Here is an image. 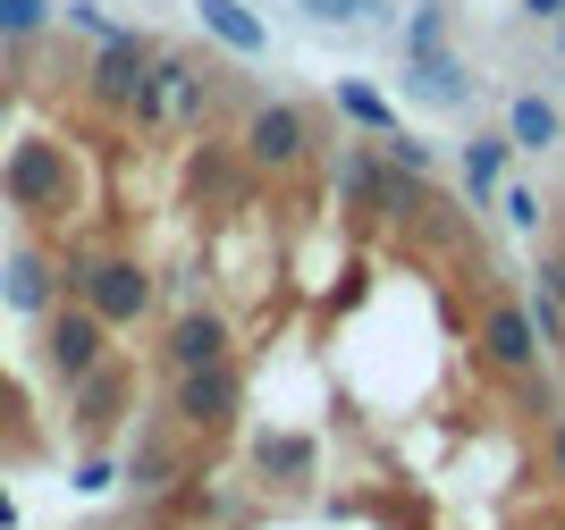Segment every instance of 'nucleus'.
I'll return each instance as SVG.
<instances>
[{
	"mask_svg": "<svg viewBox=\"0 0 565 530\" xmlns=\"http://www.w3.org/2000/svg\"><path fill=\"white\" fill-rule=\"evenodd\" d=\"M212 110H220V76L194 51H152L127 118H136L143 136H161V127H212Z\"/></svg>",
	"mask_w": 565,
	"mask_h": 530,
	"instance_id": "obj_1",
	"label": "nucleus"
},
{
	"mask_svg": "<svg viewBox=\"0 0 565 530\" xmlns=\"http://www.w3.org/2000/svg\"><path fill=\"white\" fill-rule=\"evenodd\" d=\"M338 194H347V210L388 219V228H414V219L430 210V177L397 169L380 143H347V161H338Z\"/></svg>",
	"mask_w": 565,
	"mask_h": 530,
	"instance_id": "obj_2",
	"label": "nucleus"
},
{
	"mask_svg": "<svg viewBox=\"0 0 565 530\" xmlns=\"http://www.w3.org/2000/svg\"><path fill=\"white\" fill-rule=\"evenodd\" d=\"M68 295L85 303V312H102V321H110V337H118V328H136L143 312H152L161 278L143 270L136 253H76V261H68Z\"/></svg>",
	"mask_w": 565,
	"mask_h": 530,
	"instance_id": "obj_3",
	"label": "nucleus"
},
{
	"mask_svg": "<svg viewBox=\"0 0 565 530\" xmlns=\"http://www.w3.org/2000/svg\"><path fill=\"white\" fill-rule=\"evenodd\" d=\"M312 143H321V127H312L305 101H254L245 110V136H236V152H245V169L254 177H287V169H305L312 161Z\"/></svg>",
	"mask_w": 565,
	"mask_h": 530,
	"instance_id": "obj_4",
	"label": "nucleus"
},
{
	"mask_svg": "<svg viewBox=\"0 0 565 530\" xmlns=\"http://www.w3.org/2000/svg\"><path fill=\"white\" fill-rule=\"evenodd\" d=\"M245 413V370L236 363H203V370H169V421L186 439H220Z\"/></svg>",
	"mask_w": 565,
	"mask_h": 530,
	"instance_id": "obj_5",
	"label": "nucleus"
},
{
	"mask_svg": "<svg viewBox=\"0 0 565 530\" xmlns=\"http://www.w3.org/2000/svg\"><path fill=\"white\" fill-rule=\"evenodd\" d=\"M34 328H43V370L60 379V388H76L94 363H110V321H102V312H85L76 295H60Z\"/></svg>",
	"mask_w": 565,
	"mask_h": 530,
	"instance_id": "obj_6",
	"label": "nucleus"
},
{
	"mask_svg": "<svg viewBox=\"0 0 565 530\" xmlns=\"http://www.w3.org/2000/svg\"><path fill=\"white\" fill-rule=\"evenodd\" d=\"M0 185H9V203L18 210H43V219H60V210L76 203V169H68V152L60 143H18L9 161H0Z\"/></svg>",
	"mask_w": 565,
	"mask_h": 530,
	"instance_id": "obj_7",
	"label": "nucleus"
},
{
	"mask_svg": "<svg viewBox=\"0 0 565 530\" xmlns=\"http://www.w3.org/2000/svg\"><path fill=\"white\" fill-rule=\"evenodd\" d=\"M152 34H136V25H118L110 43H94V68H85V101L94 110H110V118H127L136 110V85H143V68H152Z\"/></svg>",
	"mask_w": 565,
	"mask_h": 530,
	"instance_id": "obj_8",
	"label": "nucleus"
},
{
	"mask_svg": "<svg viewBox=\"0 0 565 530\" xmlns=\"http://www.w3.org/2000/svg\"><path fill=\"white\" fill-rule=\"evenodd\" d=\"M245 463H254V480L270 488V497H305V488L321 480V439H312V430H254V439H245Z\"/></svg>",
	"mask_w": 565,
	"mask_h": 530,
	"instance_id": "obj_9",
	"label": "nucleus"
},
{
	"mask_svg": "<svg viewBox=\"0 0 565 530\" xmlns=\"http://www.w3.org/2000/svg\"><path fill=\"white\" fill-rule=\"evenodd\" d=\"M472 346H481V363L498 370V379H515V370L541 363V328H532V312H523V295H498L481 303V321H472Z\"/></svg>",
	"mask_w": 565,
	"mask_h": 530,
	"instance_id": "obj_10",
	"label": "nucleus"
},
{
	"mask_svg": "<svg viewBox=\"0 0 565 530\" xmlns=\"http://www.w3.org/2000/svg\"><path fill=\"white\" fill-rule=\"evenodd\" d=\"M203 363H236V321L212 303H178L161 337V370H203Z\"/></svg>",
	"mask_w": 565,
	"mask_h": 530,
	"instance_id": "obj_11",
	"label": "nucleus"
},
{
	"mask_svg": "<svg viewBox=\"0 0 565 530\" xmlns=\"http://www.w3.org/2000/svg\"><path fill=\"white\" fill-rule=\"evenodd\" d=\"M60 295H68V261H51L43 245H18V253L0 261V303H9L18 321H43Z\"/></svg>",
	"mask_w": 565,
	"mask_h": 530,
	"instance_id": "obj_12",
	"label": "nucleus"
},
{
	"mask_svg": "<svg viewBox=\"0 0 565 530\" xmlns=\"http://www.w3.org/2000/svg\"><path fill=\"white\" fill-rule=\"evenodd\" d=\"M68 396H76V430H85V439H102V430H118V421H127V404H136V370L110 354V363H94Z\"/></svg>",
	"mask_w": 565,
	"mask_h": 530,
	"instance_id": "obj_13",
	"label": "nucleus"
},
{
	"mask_svg": "<svg viewBox=\"0 0 565 530\" xmlns=\"http://www.w3.org/2000/svg\"><path fill=\"white\" fill-rule=\"evenodd\" d=\"M405 101H430V110H465L472 76L456 51H405Z\"/></svg>",
	"mask_w": 565,
	"mask_h": 530,
	"instance_id": "obj_14",
	"label": "nucleus"
},
{
	"mask_svg": "<svg viewBox=\"0 0 565 530\" xmlns=\"http://www.w3.org/2000/svg\"><path fill=\"white\" fill-rule=\"evenodd\" d=\"M194 18H203V34H212L220 51H236V60H262V51H270V25H262L245 0H194Z\"/></svg>",
	"mask_w": 565,
	"mask_h": 530,
	"instance_id": "obj_15",
	"label": "nucleus"
},
{
	"mask_svg": "<svg viewBox=\"0 0 565 530\" xmlns=\"http://www.w3.org/2000/svg\"><path fill=\"white\" fill-rule=\"evenodd\" d=\"M557 136H565V118L548 93H507V143L515 152H557Z\"/></svg>",
	"mask_w": 565,
	"mask_h": 530,
	"instance_id": "obj_16",
	"label": "nucleus"
},
{
	"mask_svg": "<svg viewBox=\"0 0 565 530\" xmlns=\"http://www.w3.org/2000/svg\"><path fill=\"white\" fill-rule=\"evenodd\" d=\"M330 101H338V118H347V127H363L372 143H380V136H397V101H388L380 85H363V76H338Z\"/></svg>",
	"mask_w": 565,
	"mask_h": 530,
	"instance_id": "obj_17",
	"label": "nucleus"
},
{
	"mask_svg": "<svg viewBox=\"0 0 565 530\" xmlns=\"http://www.w3.org/2000/svg\"><path fill=\"white\" fill-rule=\"evenodd\" d=\"M245 152L236 143H194V161H186V194H245Z\"/></svg>",
	"mask_w": 565,
	"mask_h": 530,
	"instance_id": "obj_18",
	"label": "nucleus"
},
{
	"mask_svg": "<svg viewBox=\"0 0 565 530\" xmlns=\"http://www.w3.org/2000/svg\"><path fill=\"white\" fill-rule=\"evenodd\" d=\"M507 169H515V143H507V127L465 143V194H472V203H490L498 185H507Z\"/></svg>",
	"mask_w": 565,
	"mask_h": 530,
	"instance_id": "obj_19",
	"label": "nucleus"
},
{
	"mask_svg": "<svg viewBox=\"0 0 565 530\" xmlns=\"http://www.w3.org/2000/svg\"><path fill=\"white\" fill-rule=\"evenodd\" d=\"M178 439H186L178 421H169V430H152V439L136 446V463H127V488H143V497H152V488L178 480Z\"/></svg>",
	"mask_w": 565,
	"mask_h": 530,
	"instance_id": "obj_20",
	"label": "nucleus"
},
{
	"mask_svg": "<svg viewBox=\"0 0 565 530\" xmlns=\"http://www.w3.org/2000/svg\"><path fill=\"white\" fill-rule=\"evenodd\" d=\"M51 18H60L51 0H0V43H34Z\"/></svg>",
	"mask_w": 565,
	"mask_h": 530,
	"instance_id": "obj_21",
	"label": "nucleus"
},
{
	"mask_svg": "<svg viewBox=\"0 0 565 530\" xmlns=\"http://www.w3.org/2000/svg\"><path fill=\"white\" fill-rule=\"evenodd\" d=\"M405 51H448V0H414V18H405Z\"/></svg>",
	"mask_w": 565,
	"mask_h": 530,
	"instance_id": "obj_22",
	"label": "nucleus"
},
{
	"mask_svg": "<svg viewBox=\"0 0 565 530\" xmlns=\"http://www.w3.org/2000/svg\"><path fill=\"white\" fill-rule=\"evenodd\" d=\"M523 312H532V328H541V346H548V354H565V303L548 295L541 278H532V295H523Z\"/></svg>",
	"mask_w": 565,
	"mask_h": 530,
	"instance_id": "obj_23",
	"label": "nucleus"
},
{
	"mask_svg": "<svg viewBox=\"0 0 565 530\" xmlns=\"http://www.w3.org/2000/svg\"><path fill=\"white\" fill-rule=\"evenodd\" d=\"M490 203H498V219H507L515 236H532V228H541V194H532V185H498Z\"/></svg>",
	"mask_w": 565,
	"mask_h": 530,
	"instance_id": "obj_24",
	"label": "nucleus"
},
{
	"mask_svg": "<svg viewBox=\"0 0 565 530\" xmlns=\"http://www.w3.org/2000/svg\"><path fill=\"white\" fill-rule=\"evenodd\" d=\"M312 25H363V18H380V0H296Z\"/></svg>",
	"mask_w": 565,
	"mask_h": 530,
	"instance_id": "obj_25",
	"label": "nucleus"
},
{
	"mask_svg": "<svg viewBox=\"0 0 565 530\" xmlns=\"http://www.w3.org/2000/svg\"><path fill=\"white\" fill-rule=\"evenodd\" d=\"M507 388H515V404H523V421H548V413H557V396H548V379H541V363H532V370H515V379H507Z\"/></svg>",
	"mask_w": 565,
	"mask_h": 530,
	"instance_id": "obj_26",
	"label": "nucleus"
},
{
	"mask_svg": "<svg viewBox=\"0 0 565 530\" xmlns=\"http://www.w3.org/2000/svg\"><path fill=\"white\" fill-rule=\"evenodd\" d=\"M118 480H127V463H118V455H85V463H76V497H110Z\"/></svg>",
	"mask_w": 565,
	"mask_h": 530,
	"instance_id": "obj_27",
	"label": "nucleus"
},
{
	"mask_svg": "<svg viewBox=\"0 0 565 530\" xmlns=\"http://www.w3.org/2000/svg\"><path fill=\"white\" fill-rule=\"evenodd\" d=\"M380 152H388L397 169H414V177H430V161H439V152H430V143L414 136V127H397V136H380Z\"/></svg>",
	"mask_w": 565,
	"mask_h": 530,
	"instance_id": "obj_28",
	"label": "nucleus"
},
{
	"mask_svg": "<svg viewBox=\"0 0 565 530\" xmlns=\"http://www.w3.org/2000/svg\"><path fill=\"white\" fill-rule=\"evenodd\" d=\"M60 18H68L76 34H94V43H110V34H118V18H110V9H102V0H68Z\"/></svg>",
	"mask_w": 565,
	"mask_h": 530,
	"instance_id": "obj_29",
	"label": "nucleus"
},
{
	"mask_svg": "<svg viewBox=\"0 0 565 530\" xmlns=\"http://www.w3.org/2000/svg\"><path fill=\"white\" fill-rule=\"evenodd\" d=\"M541 455H548V480H565V413L541 421Z\"/></svg>",
	"mask_w": 565,
	"mask_h": 530,
	"instance_id": "obj_30",
	"label": "nucleus"
},
{
	"mask_svg": "<svg viewBox=\"0 0 565 530\" xmlns=\"http://www.w3.org/2000/svg\"><path fill=\"white\" fill-rule=\"evenodd\" d=\"M532 278H541L548 295H557V303H565V245H548V253H541V270H532Z\"/></svg>",
	"mask_w": 565,
	"mask_h": 530,
	"instance_id": "obj_31",
	"label": "nucleus"
},
{
	"mask_svg": "<svg viewBox=\"0 0 565 530\" xmlns=\"http://www.w3.org/2000/svg\"><path fill=\"white\" fill-rule=\"evenodd\" d=\"M515 18H532V25H557V18H565V0H515Z\"/></svg>",
	"mask_w": 565,
	"mask_h": 530,
	"instance_id": "obj_32",
	"label": "nucleus"
},
{
	"mask_svg": "<svg viewBox=\"0 0 565 530\" xmlns=\"http://www.w3.org/2000/svg\"><path fill=\"white\" fill-rule=\"evenodd\" d=\"M0 530H18V506H9V497H0Z\"/></svg>",
	"mask_w": 565,
	"mask_h": 530,
	"instance_id": "obj_33",
	"label": "nucleus"
},
{
	"mask_svg": "<svg viewBox=\"0 0 565 530\" xmlns=\"http://www.w3.org/2000/svg\"><path fill=\"white\" fill-rule=\"evenodd\" d=\"M0 110H9V76H0Z\"/></svg>",
	"mask_w": 565,
	"mask_h": 530,
	"instance_id": "obj_34",
	"label": "nucleus"
},
{
	"mask_svg": "<svg viewBox=\"0 0 565 530\" xmlns=\"http://www.w3.org/2000/svg\"><path fill=\"white\" fill-rule=\"evenodd\" d=\"M557 51H565V18H557Z\"/></svg>",
	"mask_w": 565,
	"mask_h": 530,
	"instance_id": "obj_35",
	"label": "nucleus"
},
{
	"mask_svg": "<svg viewBox=\"0 0 565 530\" xmlns=\"http://www.w3.org/2000/svg\"><path fill=\"white\" fill-rule=\"evenodd\" d=\"M541 530H557V522H541Z\"/></svg>",
	"mask_w": 565,
	"mask_h": 530,
	"instance_id": "obj_36",
	"label": "nucleus"
}]
</instances>
